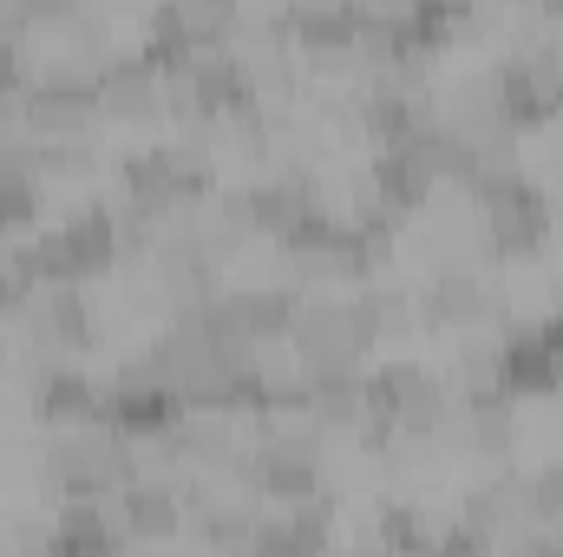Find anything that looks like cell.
<instances>
[{
	"instance_id": "1",
	"label": "cell",
	"mask_w": 563,
	"mask_h": 557,
	"mask_svg": "<svg viewBox=\"0 0 563 557\" xmlns=\"http://www.w3.org/2000/svg\"><path fill=\"white\" fill-rule=\"evenodd\" d=\"M367 401H374V419L407 426V433H432L445 419V387L420 361H387L380 374H367Z\"/></svg>"
},
{
	"instance_id": "2",
	"label": "cell",
	"mask_w": 563,
	"mask_h": 557,
	"mask_svg": "<svg viewBox=\"0 0 563 557\" xmlns=\"http://www.w3.org/2000/svg\"><path fill=\"white\" fill-rule=\"evenodd\" d=\"M20 315H26V335H33L40 348H53V354H73V348L86 341V328H92L79 282H40Z\"/></svg>"
},
{
	"instance_id": "3",
	"label": "cell",
	"mask_w": 563,
	"mask_h": 557,
	"mask_svg": "<svg viewBox=\"0 0 563 557\" xmlns=\"http://www.w3.org/2000/svg\"><path fill=\"white\" fill-rule=\"evenodd\" d=\"M420 308L432 321H452V328H472V321H485V308H492V288L485 276L472 270V263H439L432 282L420 288Z\"/></svg>"
},
{
	"instance_id": "4",
	"label": "cell",
	"mask_w": 563,
	"mask_h": 557,
	"mask_svg": "<svg viewBox=\"0 0 563 557\" xmlns=\"http://www.w3.org/2000/svg\"><path fill=\"white\" fill-rule=\"evenodd\" d=\"M99 106L132 112V119L157 112V106H164V73H157V59H151V53H125V59L112 53L106 73H99Z\"/></svg>"
},
{
	"instance_id": "5",
	"label": "cell",
	"mask_w": 563,
	"mask_h": 557,
	"mask_svg": "<svg viewBox=\"0 0 563 557\" xmlns=\"http://www.w3.org/2000/svg\"><path fill=\"white\" fill-rule=\"evenodd\" d=\"M558 518H563V459L538 466L525 479V525H558Z\"/></svg>"
},
{
	"instance_id": "6",
	"label": "cell",
	"mask_w": 563,
	"mask_h": 557,
	"mask_svg": "<svg viewBox=\"0 0 563 557\" xmlns=\"http://www.w3.org/2000/svg\"><path fill=\"white\" fill-rule=\"evenodd\" d=\"M511 433H518V426H511V414H505V407H492V401H478V407H472V419H465V439H472L478 452H498V459L511 452Z\"/></svg>"
}]
</instances>
